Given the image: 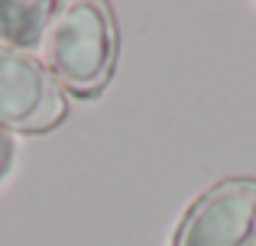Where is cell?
Segmentation results:
<instances>
[{
	"label": "cell",
	"instance_id": "3",
	"mask_svg": "<svg viewBox=\"0 0 256 246\" xmlns=\"http://www.w3.org/2000/svg\"><path fill=\"white\" fill-rule=\"evenodd\" d=\"M256 178L237 175L211 185L178 221L172 246H253Z\"/></svg>",
	"mask_w": 256,
	"mask_h": 246
},
{
	"label": "cell",
	"instance_id": "2",
	"mask_svg": "<svg viewBox=\"0 0 256 246\" xmlns=\"http://www.w3.org/2000/svg\"><path fill=\"white\" fill-rule=\"evenodd\" d=\"M65 110V94L46 65L0 42V133H46Z\"/></svg>",
	"mask_w": 256,
	"mask_h": 246
},
{
	"label": "cell",
	"instance_id": "1",
	"mask_svg": "<svg viewBox=\"0 0 256 246\" xmlns=\"http://www.w3.org/2000/svg\"><path fill=\"white\" fill-rule=\"evenodd\" d=\"M42 65L58 88L91 97L110 81L117 65V23L104 3H58L42 32Z\"/></svg>",
	"mask_w": 256,
	"mask_h": 246
},
{
	"label": "cell",
	"instance_id": "5",
	"mask_svg": "<svg viewBox=\"0 0 256 246\" xmlns=\"http://www.w3.org/2000/svg\"><path fill=\"white\" fill-rule=\"evenodd\" d=\"M10 159H13V143L6 133H0V178H4V172L10 169Z\"/></svg>",
	"mask_w": 256,
	"mask_h": 246
},
{
	"label": "cell",
	"instance_id": "4",
	"mask_svg": "<svg viewBox=\"0 0 256 246\" xmlns=\"http://www.w3.org/2000/svg\"><path fill=\"white\" fill-rule=\"evenodd\" d=\"M58 3H49V0H0V39L4 45L20 52L39 49L42 42V32L49 26V19L56 16Z\"/></svg>",
	"mask_w": 256,
	"mask_h": 246
}]
</instances>
